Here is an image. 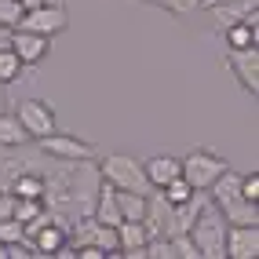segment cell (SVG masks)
<instances>
[{"label": "cell", "mask_w": 259, "mask_h": 259, "mask_svg": "<svg viewBox=\"0 0 259 259\" xmlns=\"http://www.w3.org/2000/svg\"><path fill=\"white\" fill-rule=\"evenodd\" d=\"M190 241L201 259H227V219L212 201H204V208L197 212L190 227Z\"/></svg>", "instance_id": "cell-1"}, {"label": "cell", "mask_w": 259, "mask_h": 259, "mask_svg": "<svg viewBox=\"0 0 259 259\" xmlns=\"http://www.w3.org/2000/svg\"><path fill=\"white\" fill-rule=\"evenodd\" d=\"M99 161V176L102 183H110L113 190H135V194H150V183H146V171L143 161L132 157V153H106V157H95Z\"/></svg>", "instance_id": "cell-2"}, {"label": "cell", "mask_w": 259, "mask_h": 259, "mask_svg": "<svg viewBox=\"0 0 259 259\" xmlns=\"http://www.w3.org/2000/svg\"><path fill=\"white\" fill-rule=\"evenodd\" d=\"M179 164H183V179L194 186V190H208V186L223 176V168H227V157H219L215 150L197 146V150H190L186 157H179Z\"/></svg>", "instance_id": "cell-3"}, {"label": "cell", "mask_w": 259, "mask_h": 259, "mask_svg": "<svg viewBox=\"0 0 259 259\" xmlns=\"http://www.w3.org/2000/svg\"><path fill=\"white\" fill-rule=\"evenodd\" d=\"M40 150L48 153V157L55 161H66V164H80V161H95L99 157V146L80 139V135H62V132H51L44 135V139H37Z\"/></svg>", "instance_id": "cell-4"}, {"label": "cell", "mask_w": 259, "mask_h": 259, "mask_svg": "<svg viewBox=\"0 0 259 259\" xmlns=\"http://www.w3.org/2000/svg\"><path fill=\"white\" fill-rule=\"evenodd\" d=\"M70 26V11L66 4H37V8H26L22 19H19V29H29V33H40V37H55Z\"/></svg>", "instance_id": "cell-5"}, {"label": "cell", "mask_w": 259, "mask_h": 259, "mask_svg": "<svg viewBox=\"0 0 259 259\" xmlns=\"http://www.w3.org/2000/svg\"><path fill=\"white\" fill-rule=\"evenodd\" d=\"M15 117H19V124L26 128L29 139H44V135L59 132L55 110H51V102H44V99H22L19 110H15Z\"/></svg>", "instance_id": "cell-6"}, {"label": "cell", "mask_w": 259, "mask_h": 259, "mask_svg": "<svg viewBox=\"0 0 259 259\" xmlns=\"http://www.w3.org/2000/svg\"><path fill=\"white\" fill-rule=\"evenodd\" d=\"M227 66L248 95H259V48H227Z\"/></svg>", "instance_id": "cell-7"}, {"label": "cell", "mask_w": 259, "mask_h": 259, "mask_svg": "<svg viewBox=\"0 0 259 259\" xmlns=\"http://www.w3.org/2000/svg\"><path fill=\"white\" fill-rule=\"evenodd\" d=\"M11 51L19 55L22 66H40L51 51V37H40V33H29V29H11Z\"/></svg>", "instance_id": "cell-8"}, {"label": "cell", "mask_w": 259, "mask_h": 259, "mask_svg": "<svg viewBox=\"0 0 259 259\" xmlns=\"http://www.w3.org/2000/svg\"><path fill=\"white\" fill-rule=\"evenodd\" d=\"M208 11L223 29L234 22H259V0H219V4H208Z\"/></svg>", "instance_id": "cell-9"}, {"label": "cell", "mask_w": 259, "mask_h": 259, "mask_svg": "<svg viewBox=\"0 0 259 259\" xmlns=\"http://www.w3.org/2000/svg\"><path fill=\"white\" fill-rule=\"evenodd\" d=\"M259 255V223L227 227V259H255Z\"/></svg>", "instance_id": "cell-10"}, {"label": "cell", "mask_w": 259, "mask_h": 259, "mask_svg": "<svg viewBox=\"0 0 259 259\" xmlns=\"http://www.w3.org/2000/svg\"><path fill=\"white\" fill-rule=\"evenodd\" d=\"M66 241H70V234H66V223H59V219L48 215V223H40L37 234L29 237V248H33V255H55Z\"/></svg>", "instance_id": "cell-11"}, {"label": "cell", "mask_w": 259, "mask_h": 259, "mask_svg": "<svg viewBox=\"0 0 259 259\" xmlns=\"http://www.w3.org/2000/svg\"><path fill=\"white\" fill-rule=\"evenodd\" d=\"M143 171H146V183L153 190H161L164 183L183 176V164H179V157H171V153H153L150 161H143Z\"/></svg>", "instance_id": "cell-12"}, {"label": "cell", "mask_w": 259, "mask_h": 259, "mask_svg": "<svg viewBox=\"0 0 259 259\" xmlns=\"http://www.w3.org/2000/svg\"><path fill=\"white\" fill-rule=\"evenodd\" d=\"M92 215L99 223H106V227H117L120 223V204H117V190L110 183H102L99 186V194H95V204H92Z\"/></svg>", "instance_id": "cell-13"}, {"label": "cell", "mask_w": 259, "mask_h": 259, "mask_svg": "<svg viewBox=\"0 0 259 259\" xmlns=\"http://www.w3.org/2000/svg\"><path fill=\"white\" fill-rule=\"evenodd\" d=\"M219 212H223V219H227V227H248V223H259V204L245 201V197L230 201L227 208H219Z\"/></svg>", "instance_id": "cell-14"}, {"label": "cell", "mask_w": 259, "mask_h": 259, "mask_svg": "<svg viewBox=\"0 0 259 259\" xmlns=\"http://www.w3.org/2000/svg\"><path fill=\"white\" fill-rule=\"evenodd\" d=\"M26 143H33L29 135H26V128L19 124V117L15 113H0V146H8V150H19V146H26Z\"/></svg>", "instance_id": "cell-15"}, {"label": "cell", "mask_w": 259, "mask_h": 259, "mask_svg": "<svg viewBox=\"0 0 259 259\" xmlns=\"http://www.w3.org/2000/svg\"><path fill=\"white\" fill-rule=\"evenodd\" d=\"M227 48H255L259 44V22H234L223 29Z\"/></svg>", "instance_id": "cell-16"}, {"label": "cell", "mask_w": 259, "mask_h": 259, "mask_svg": "<svg viewBox=\"0 0 259 259\" xmlns=\"http://www.w3.org/2000/svg\"><path fill=\"white\" fill-rule=\"evenodd\" d=\"M117 204H120V219H143L146 215V194L117 190Z\"/></svg>", "instance_id": "cell-17"}, {"label": "cell", "mask_w": 259, "mask_h": 259, "mask_svg": "<svg viewBox=\"0 0 259 259\" xmlns=\"http://www.w3.org/2000/svg\"><path fill=\"white\" fill-rule=\"evenodd\" d=\"M22 70H26V66L19 62V55H15L11 48H4V51H0V84H4V88L19 80V77H22Z\"/></svg>", "instance_id": "cell-18"}, {"label": "cell", "mask_w": 259, "mask_h": 259, "mask_svg": "<svg viewBox=\"0 0 259 259\" xmlns=\"http://www.w3.org/2000/svg\"><path fill=\"white\" fill-rule=\"evenodd\" d=\"M161 197H164L168 204H183V201L194 197V186H190L183 176H176L171 183H164V186H161Z\"/></svg>", "instance_id": "cell-19"}, {"label": "cell", "mask_w": 259, "mask_h": 259, "mask_svg": "<svg viewBox=\"0 0 259 259\" xmlns=\"http://www.w3.org/2000/svg\"><path fill=\"white\" fill-rule=\"evenodd\" d=\"M92 245H99L106 255H120V241H117V227H106V223H99L95 227V237Z\"/></svg>", "instance_id": "cell-20"}, {"label": "cell", "mask_w": 259, "mask_h": 259, "mask_svg": "<svg viewBox=\"0 0 259 259\" xmlns=\"http://www.w3.org/2000/svg\"><path fill=\"white\" fill-rule=\"evenodd\" d=\"M22 0H0V26H19V19H22Z\"/></svg>", "instance_id": "cell-21"}, {"label": "cell", "mask_w": 259, "mask_h": 259, "mask_svg": "<svg viewBox=\"0 0 259 259\" xmlns=\"http://www.w3.org/2000/svg\"><path fill=\"white\" fill-rule=\"evenodd\" d=\"M241 197L259 204V171H248V176H241Z\"/></svg>", "instance_id": "cell-22"}, {"label": "cell", "mask_w": 259, "mask_h": 259, "mask_svg": "<svg viewBox=\"0 0 259 259\" xmlns=\"http://www.w3.org/2000/svg\"><path fill=\"white\" fill-rule=\"evenodd\" d=\"M11 48V26H0V51Z\"/></svg>", "instance_id": "cell-23"}, {"label": "cell", "mask_w": 259, "mask_h": 259, "mask_svg": "<svg viewBox=\"0 0 259 259\" xmlns=\"http://www.w3.org/2000/svg\"><path fill=\"white\" fill-rule=\"evenodd\" d=\"M8 110V92H4V84H0V113Z\"/></svg>", "instance_id": "cell-24"}, {"label": "cell", "mask_w": 259, "mask_h": 259, "mask_svg": "<svg viewBox=\"0 0 259 259\" xmlns=\"http://www.w3.org/2000/svg\"><path fill=\"white\" fill-rule=\"evenodd\" d=\"M37 4H44V0H22V8H37Z\"/></svg>", "instance_id": "cell-25"}, {"label": "cell", "mask_w": 259, "mask_h": 259, "mask_svg": "<svg viewBox=\"0 0 259 259\" xmlns=\"http://www.w3.org/2000/svg\"><path fill=\"white\" fill-rule=\"evenodd\" d=\"M0 259H11V255H8V245H4V241H0Z\"/></svg>", "instance_id": "cell-26"}]
</instances>
